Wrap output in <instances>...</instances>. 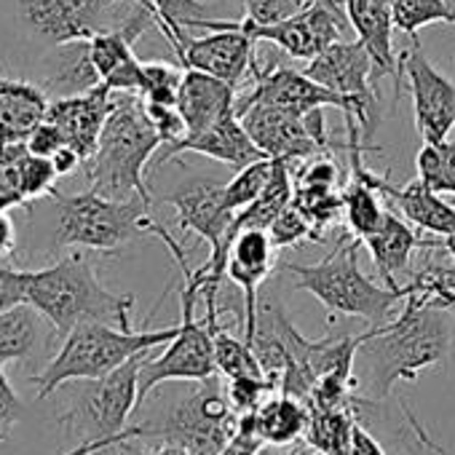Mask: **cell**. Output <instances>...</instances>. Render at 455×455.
<instances>
[{"instance_id": "277c9868", "label": "cell", "mask_w": 455, "mask_h": 455, "mask_svg": "<svg viewBox=\"0 0 455 455\" xmlns=\"http://www.w3.org/2000/svg\"><path fill=\"white\" fill-rule=\"evenodd\" d=\"M52 209V250L118 252L126 244L153 236V204L142 198H108L97 190L60 193L57 188L41 198Z\"/></svg>"}, {"instance_id": "30bf717a", "label": "cell", "mask_w": 455, "mask_h": 455, "mask_svg": "<svg viewBox=\"0 0 455 455\" xmlns=\"http://www.w3.org/2000/svg\"><path fill=\"white\" fill-rule=\"evenodd\" d=\"M198 28L209 33L193 38L188 36V30H182L177 38L169 41L177 62L182 68L209 73L236 89L258 62V41L247 36L239 22L228 20H204Z\"/></svg>"}, {"instance_id": "7402d4cb", "label": "cell", "mask_w": 455, "mask_h": 455, "mask_svg": "<svg viewBox=\"0 0 455 455\" xmlns=\"http://www.w3.org/2000/svg\"><path fill=\"white\" fill-rule=\"evenodd\" d=\"M41 68H44L41 89L46 94H52V100L84 94L102 84V78L92 62L89 41H70V44L52 46V52L46 54Z\"/></svg>"}, {"instance_id": "836d02e7", "label": "cell", "mask_w": 455, "mask_h": 455, "mask_svg": "<svg viewBox=\"0 0 455 455\" xmlns=\"http://www.w3.org/2000/svg\"><path fill=\"white\" fill-rule=\"evenodd\" d=\"M274 164H276L274 158H260V161L239 169L225 182V206L231 212H242L252 201H258L274 174Z\"/></svg>"}, {"instance_id": "74e56055", "label": "cell", "mask_w": 455, "mask_h": 455, "mask_svg": "<svg viewBox=\"0 0 455 455\" xmlns=\"http://www.w3.org/2000/svg\"><path fill=\"white\" fill-rule=\"evenodd\" d=\"M268 234H271V239H274L276 247H298V244H303L306 239L314 242L311 222L306 220V214H303L295 204H290V206L271 222Z\"/></svg>"}, {"instance_id": "f6af8a7d", "label": "cell", "mask_w": 455, "mask_h": 455, "mask_svg": "<svg viewBox=\"0 0 455 455\" xmlns=\"http://www.w3.org/2000/svg\"><path fill=\"white\" fill-rule=\"evenodd\" d=\"M126 442H132V439H126V436H121V439H97V442H78L70 452H65V455H100V452H105V450H110V447H116V444H126Z\"/></svg>"}, {"instance_id": "d590c367", "label": "cell", "mask_w": 455, "mask_h": 455, "mask_svg": "<svg viewBox=\"0 0 455 455\" xmlns=\"http://www.w3.org/2000/svg\"><path fill=\"white\" fill-rule=\"evenodd\" d=\"M274 391H276V388H274V383H271L268 378H252V375H244V378H228V383H225L228 404L234 407V412H236L239 418L255 412Z\"/></svg>"}, {"instance_id": "f1b7e54d", "label": "cell", "mask_w": 455, "mask_h": 455, "mask_svg": "<svg viewBox=\"0 0 455 455\" xmlns=\"http://www.w3.org/2000/svg\"><path fill=\"white\" fill-rule=\"evenodd\" d=\"M292 204L311 222V231H314V242L316 244H324L327 231L343 220V190H332V188H295Z\"/></svg>"}, {"instance_id": "7a4b0ae2", "label": "cell", "mask_w": 455, "mask_h": 455, "mask_svg": "<svg viewBox=\"0 0 455 455\" xmlns=\"http://www.w3.org/2000/svg\"><path fill=\"white\" fill-rule=\"evenodd\" d=\"M17 279L22 284L25 303H30L60 338L81 322L132 327L134 295L110 292L100 282L97 266L86 250H76L38 271L17 268Z\"/></svg>"}, {"instance_id": "bcb514c9", "label": "cell", "mask_w": 455, "mask_h": 455, "mask_svg": "<svg viewBox=\"0 0 455 455\" xmlns=\"http://www.w3.org/2000/svg\"><path fill=\"white\" fill-rule=\"evenodd\" d=\"M52 161H54V166H57V172H60V177H70L78 166H84V161H81V156L73 150V148H62L57 156H52Z\"/></svg>"}, {"instance_id": "7bdbcfd3", "label": "cell", "mask_w": 455, "mask_h": 455, "mask_svg": "<svg viewBox=\"0 0 455 455\" xmlns=\"http://www.w3.org/2000/svg\"><path fill=\"white\" fill-rule=\"evenodd\" d=\"M348 455H386V450L380 447V442L356 420L354 426V439H351V450Z\"/></svg>"}, {"instance_id": "b9f144b4", "label": "cell", "mask_w": 455, "mask_h": 455, "mask_svg": "<svg viewBox=\"0 0 455 455\" xmlns=\"http://www.w3.org/2000/svg\"><path fill=\"white\" fill-rule=\"evenodd\" d=\"M28 148H30L33 153H38V156L52 158V156H57L62 148H68V142H65L62 132H60L52 121H44V124L28 137Z\"/></svg>"}, {"instance_id": "8992f818", "label": "cell", "mask_w": 455, "mask_h": 455, "mask_svg": "<svg viewBox=\"0 0 455 455\" xmlns=\"http://www.w3.org/2000/svg\"><path fill=\"white\" fill-rule=\"evenodd\" d=\"M364 242L356 236H340L330 255L314 266L284 263L282 271L295 276V287L311 292L330 314L364 319L370 327L388 322L391 311L407 298V287H380L359 266V247Z\"/></svg>"}, {"instance_id": "60d3db41", "label": "cell", "mask_w": 455, "mask_h": 455, "mask_svg": "<svg viewBox=\"0 0 455 455\" xmlns=\"http://www.w3.org/2000/svg\"><path fill=\"white\" fill-rule=\"evenodd\" d=\"M266 447V442L255 434V426H252V415H242L239 418V431L231 436L217 455H260Z\"/></svg>"}, {"instance_id": "603a6c76", "label": "cell", "mask_w": 455, "mask_h": 455, "mask_svg": "<svg viewBox=\"0 0 455 455\" xmlns=\"http://www.w3.org/2000/svg\"><path fill=\"white\" fill-rule=\"evenodd\" d=\"M49 102L52 100L41 86L0 76V140L28 142L46 121Z\"/></svg>"}, {"instance_id": "f907efd6", "label": "cell", "mask_w": 455, "mask_h": 455, "mask_svg": "<svg viewBox=\"0 0 455 455\" xmlns=\"http://www.w3.org/2000/svg\"><path fill=\"white\" fill-rule=\"evenodd\" d=\"M380 4H383V6H388V9H394V4H396V0H380Z\"/></svg>"}, {"instance_id": "4316f807", "label": "cell", "mask_w": 455, "mask_h": 455, "mask_svg": "<svg viewBox=\"0 0 455 455\" xmlns=\"http://www.w3.org/2000/svg\"><path fill=\"white\" fill-rule=\"evenodd\" d=\"M378 196L380 193L370 182H364L362 177H354V174H351L348 185L343 188V220L348 225V234L362 242L378 231L386 212H388Z\"/></svg>"}, {"instance_id": "1f68e13d", "label": "cell", "mask_w": 455, "mask_h": 455, "mask_svg": "<svg viewBox=\"0 0 455 455\" xmlns=\"http://www.w3.org/2000/svg\"><path fill=\"white\" fill-rule=\"evenodd\" d=\"M28 150V142L0 140V212L28 209V196L22 185V164Z\"/></svg>"}, {"instance_id": "6da1fadb", "label": "cell", "mask_w": 455, "mask_h": 455, "mask_svg": "<svg viewBox=\"0 0 455 455\" xmlns=\"http://www.w3.org/2000/svg\"><path fill=\"white\" fill-rule=\"evenodd\" d=\"M455 340L450 308L407 292L396 319L370 327L356 348V380L370 402L386 399L396 383H412L439 367Z\"/></svg>"}, {"instance_id": "f546056e", "label": "cell", "mask_w": 455, "mask_h": 455, "mask_svg": "<svg viewBox=\"0 0 455 455\" xmlns=\"http://www.w3.org/2000/svg\"><path fill=\"white\" fill-rule=\"evenodd\" d=\"M391 17L394 28L412 41L428 25H455V4L450 0H396Z\"/></svg>"}, {"instance_id": "4fadbf2b", "label": "cell", "mask_w": 455, "mask_h": 455, "mask_svg": "<svg viewBox=\"0 0 455 455\" xmlns=\"http://www.w3.org/2000/svg\"><path fill=\"white\" fill-rule=\"evenodd\" d=\"M399 65L402 81L410 86L418 134L423 142H444L455 132V84L434 68L418 38L399 54Z\"/></svg>"}, {"instance_id": "e0dca14e", "label": "cell", "mask_w": 455, "mask_h": 455, "mask_svg": "<svg viewBox=\"0 0 455 455\" xmlns=\"http://www.w3.org/2000/svg\"><path fill=\"white\" fill-rule=\"evenodd\" d=\"M110 110H113V89L108 84H100L84 94L52 100L46 121H52L62 132L68 148H73L86 164L100 145V134L105 129Z\"/></svg>"}, {"instance_id": "d6a6232c", "label": "cell", "mask_w": 455, "mask_h": 455, "mask_svg": "<svg viewBox=\"0 0 455 455\" xmlns=\"http://www.w3.org/2000/svg\"><path fill=\"white\" fill-rule=\"evenodd\" d=\"M158 17V30L166 41L177 38L182 30L198 28L204 20H214V6L206 0H148Z\"/></svg>"}, {"instance_id": "681fc988", "label": "cell", "mask_w": 455, "mask_h": 455, "mask_svg": "<svg viewBox=\"0 0 455 455\" xmlns=\"http://www.w3.org/2000/svg\"><path fill=\"white\" fill-rule=\"evenodd\" d=\"M308 4H319V6H330V9H335V12H346V6L338 4V0H308Z\"/></svg>"}, {"instance_id": "5bb4252c", "label": "cell", "mask_w": 455, "mask_h": 455, "mask_svg": "<svg viewBox=\"0 0 455 455\" xmlns=\"http://www.w3.org/2000/svg\"><path fill=\"white\" fill-rule=\"evenodd\" d=\"M239 25L255 41L271 44L300 62H311L332 44L346 41V28H351L346 12H335L319 4H308L303 12L276 25H252L247 20H242Z\"/></svg>"}, {"instance_id": "3957f363", "label": "cell", "mask_w": 455, "mask_h": 455, "mask_svg": "<svg viewBox=\"0 0 455 455\" xmlns=\"http://www.w3.org/2000/svg\"><path fill=\"white\" fill-rule=\"evenodd\" d=\"M158 148H164V137L148 118L145 100L140 94L113 92V110L100 134V145L84 164L89 188L108 198H142L153 204L145 169Z\"/></svg>"}, {"instance_id": "c3c4849f", "label": "cell", "mask_w": 455, "mask_h": 455, "mask_svg": "<svg viewBox=\"0 0 455 455\" xmlns=\"http://www.w3.org/2000/svg\"><path fill=\"white\" fill-rule=\"evenodd\" d=\"M439 247L455 260V234H452V236H442V239H439Z\"/></svg>"}, {"instance_id": "d6986e66", "label": "cell", "mask_w": 455, "mask_h": 455, "mask_svg": "<svg viewBox=\"0 0 455 455\" xmlns=\"http://www.w3.org/2000/svg\"><path fill=\"white\" fill-rule=\"evenodd\" d=\"M180 153L209 156V158H214L220 164L234 166V169H244V166L266 158L236 113L225 116L222 121H217L214 126H209V129H204L198 134H188L180 142L166 145V153L158 158V164H166V161L177 158Z\"/></svg>"}, {"instance_id": "7dc6e473", "label": "cell", "mask_w": 455, "mask_h": 455, "mask_svg": "<svg viewBox=\"0 0 455 455\" xmlns=\"http://www.w3.org/2000/svg\"><path fill=\"white\" fill-rule=\"evenodd\" d=\"M140 455H190V450L182 447V444H177V442H158L153 450L140 452Z\"/></svg>"}, {"instance_id": "cb8c5ba5", "label": "cell", "mask_w": 455, "mask_h": 455, "mask_svg": "<svg viewBox=\"0 0 455 455\" xmlns=\"http://www.w3.org/2000/svg\"><path fill=\"white\" fill-rule=\"evenodd\" d=\"M252 415L255 434L274 447H292L295 442L306 439L308 420H311V407L306 399L274 391Z\"/></svg>"}, {"instance_id": "f35d334b", "label": "cell", "mask_w": 455, "mask_h": 455, "mask_svg": "<svg viewBox=\"0 0 455 455\" xmlns=\"http://www.w3.org/2000/svg\"><path fill=\"white\" fill-rule=\"evenodd\" d=\"M244 9V20L252 25H276L282 20L295 17L308 6V0H239Z\"/></svg>"}, {"instance_id": "8fae6325", "label": "cell", "mask_w": 455, "mask_h": 455, "mask_svg": "<svg viewBox=\"0 0 455 455\" xmlns=\"http://www.w3.org/2000/svg\"><path fill=\"white\" fill-rule=\"evenodd\" d=\"M316 84L348 97L359 108V129L372 145L375 129L383 118L380 92L372 86V60L362 41H338L303 68Z\"/></svg>"}, {"instance_id": "484cf974", "label": "cell", "mask_w": 455, "mask_h": 455, "mask_svg": "<svg viewBox=\"0 0 455 455\" xmlns=\"http://www.w3.org/2000/svg\"><path fill=\"white\" fill-rule=\"evenodd\" d=\"M356 420H359V410L354 407L311 410L306 442L322 455H348Z\"/></svg>"}, {"instance_id": "816d5d0a", "label": "cell", "mask_w": 455, "mask_h": 455, "mask_svg": "<svg viewBox=\"0 0 455 455\" xmlns=\"http://www.w3.org/2000/svg\"><path fill=\"white\" fill-rule=\"evenodd\" d=\"M447 308H450V311L455 308V295H452V298H447Z\"/></svg>"}, {"instance_id": "e575fe53", "label": "cell", "mask_w": 455, "mask_h": 455, "mask_svg": "<svg viewBox=\"0 0 455 455\" xmlns=\"http://www.w3.org/2000/svg\"><path fill=\"white\" fill-rule=\"evenodd\" d=\"M182 76H185L182 65L142 62V92H140V97L145 102H156V105H177Z\"/></svg>"}, {"instance_id": "d4e9b609", "label": "cell", "mask_w": 455, "mask_h": 455, "mask_svg": "<svg viewBox=\"0 0 455 455\" xmlns=\"http://www.w3.org/2000/svg\"><path fill=\"white\" fill-rule=\"evenodd\" d=\"M44 324H49L30 303H22L6 314H0V364L25 362L33 359L44 340L52 335L44 332Z\"/></svg>"}, {"instance_id": "5b68a950", "label": "cell", "mask_w": 455, "mask_h": 455, "mask_svg": "<svg viewBox=\"0 0 455 455\" xmlns=\"http://www.w3.org/2000/svg\"><path fill=\"white\" fill-rule=\"evenodd\" d=\"M177 327L164 330H132L108 322H81L65 338L54 359L33 378L38 399L57 394L65 383L73 380H97L126 364L129 359L148 354L158 346H166Z\"/></svg>"}, {"instance_id": "2e32d148", "label": "cell", "mask_w": 455, "mask_h": 455, "mask_svg": "<svg viewBox=\"0 0 455 455\" xmlns=\"http://www.w3.org/2000/svg\"><path fill=\"white\" fill-rule=\"evenodd\" d=\"M239 118L266 158L303 161L327 153L311 134L306 124V113L274 108V105H252Z\"/></svg>"}, {"instance_id": "44dd1931", "label": "cell", "mask_w": 455, "mask_h": 455, "mask_svg": "<svg viewBox=\"0 0 455 455\" xmlns=\"http://www.w3.org/2000/svg\"><path fill=\"white\" fill-rule=\"evenodd\" d=\"M364 247L370 250V258H372L380 279L386 282V287L402 290L404 284H399L396 276L402 271H407L412 252L420 247H439V242L420 239V234L412 231L410 222L402 214H396V209H388L378 231L364 239Z\"/></svg>"}, {"instance_id": "52a82bcc", "label": "cell", "mask_w": 455, "mask_h": 455, "mask_svg": "<svg viewBox=\"0 0 455 455\" xmlns=\"http://www.w3.org/2000/svg\"><path fill=\"white\" fill-rule=\"evenodd\" d=\"M148 354L129 359L105 378L73 380V399L60 415V426L73 431L81 442L142 439L140 423L129 426V418L140 410V370Z\"/></svg>"}, {"instance_id": "ac0fdd59", "label": "cell", "mask_w": 455, "mask_h": 455, "mask_svg": "<svg viewBox=\"0 0 455 455\" xmlns=\"http://www.w3.org/2000/svg\"><path fill=\"white\" fill-rule=\"evenodd\" d=\"M348 25L356 33V41L367 49L372 60V86L378 89L380 81L391 78L394 84V102L402 92V65L394 52V17L391 9L380 0H343ZM380 92V89H378Z\"/></svg>"}, {"instance_id": "8d00e7d4", "label": "cell", "mask_w": 455, "mask_h": 455, "mask_svg": "<svg viewBox=\"0 0 455 455\" xmlns=\"http://www.w3.org/2000/svg\"><path fill=\"white\" fill-rule=\"evenodd\" d=\"M60 180V172L54 166L52 158L38 156L33 150H28L25 164H22V185H25V196H28V206L46 198L54 190V182Z\"/></svg>"}, {"instance_id": "4dcf8cb0", "label": "cell", "mask_w": 455, "mask_h": 455, "mask_svg": "<svg viewBox=\"0 0 455 455\" xmlns=\"http://www.w3.org/2000/svg\"><path fill=\"white\" fill-rule=\"evenodd\" d=\"M418 180L434 193L455 196V137L444 142H423L418 153Z\"/></svg>"}, {"instance_id": "83f0119b", "label": "cell", "mask_w": 455, "mask_h": 455, "mask_svg": "<svg viewBox=\"0 0 455 455\" xmlns=\"http://www.w3.org/2000/svg\"><path fill=\"white\" fill-rule=\"evenodd\" d=\"M206 322H209L212 335H214V362H217L220 375H225V378H244V375L266 378V370H263L255 348L244 338L242 340L234 338L220 324V319H206Z\"/></svg>"}, {"instance_id": "ee69618b", "label": "cell", "mask_w": 455, "mask_h": 455, "mask_svg": "<svg viewBox=\"0 0 455 455\" xmlns=\"http://www.w3.org/2000/svg\"><path fill=\"white\" fill-rule=\"evenodd\" d=\"M17 250V225L9 212H0V263L12 258Z\"/></svg>"}, {"instance_id": "f5cc1de1", "label": "cell", "mask_w": 455, "mask_h": 455, "mask_svg": "<svg viewBox=\"0 0 455 455\" xmlns=\"http://www.w3.org/2000/svg\"><path fill=\"white\" fill-rule=\"evenodd\" d=\"M450 4H455V0H450Z\"/></svg>"}, {"instance_id": "ba28073f", "label": "cell", "mask_w": 455, "mask_h": 455, "mask_svg": "<svg viewBox=\"0 0 455 455\" xmlns=\"http://www.w3.org/2000/svg\"><path fill=\"white\" fill-rule=\"evenodd\" d=\"M172 260L180 268V327L177 335L166 343L164 354L156 359H145L140 370V407L142 402L169 380H209L217 375L214 362V335L206 319H196V298L201 295L198 282L193 279V268L188 263L185 250L174 252Z\"/></svg>"}, {"instance_id": "ffe728a7", "label": "cell", "mask_w": 455, "mask_h": 455, "mask_svg": "<svg viewBox=\"0 0 455 455\" xmlns=\"http://www.w3.org/2000/svg\"><path fill=\"white\" fill-rule=\"evenodd\" d=\"M177 110L185 121L188 134H198L225 116L236 113V89L209 73L185 68L177 94Z\"/></svg>"}, {"instance_id": "ab89813d", "label": "cell", "mask_w": 455, "mask_h": 455, "mask_svg": "<svg viewBox=\"0 0 455 455\" xmlns=\"http://www.w3.org/2000/svg\"><path fill=\"white\" fill-rule=\"evenodd\" d=\"M25 412V402L6 378V367L0 364V442H4Z\"/></svg>"}, {"instance_id": "9c48e42d", "label": "cell", "mask_w": 455, "mask_h": 455, "mask_svg": "<svg viewBox=\"0 0 455 455\" xmlns=\"http://www.w3.org/2000/svg\"><path fill=\"white\" fill-rule=\"evenodd\" d=\"M142 439L177 442L190 455H217L239 431V415L228 404L225 386L214 378L198 380L196 391L185 394L180 404L164 412L161 420L140 423Z\"/></svg>"}, {"instance_id": "9a60e30c", "label": "cell", "mask_w": 455, "mask_h": 455, "mask_svg": "<svg viewBox=\"0 0 455 455\" xmlns=\"http://www.w3.org/2000/svg\"><path fill=\"white\" fill-rule=\"evenodd\" d=\"M276 244L263 228H244L231 239L225 258V276L244 292V340L252 346L258 330V303L260 290L274 274Z\"/></svg>"}, {"instance_id": "7c38bea8", "label": "cell", "mask_w": 455, "mask_h": 455, "mask_svg": "<svg viewBox=\"0 0 455 455\" xmlns=\"http://www.w3.org/2000/svg\"><path fill=\"white\" fill-rule=\"evenodd\" d=\"M252 105H274L298 113H308L316 108H335L343 110V116H351L354 121L359 118V108L348 97L316 84L311 76H306V70L300 73L295 68H284L276 62L263 68L260 60L252 68V86L247 89L244 97H236V116H242Z\"/></svg>"}]
</instances>
